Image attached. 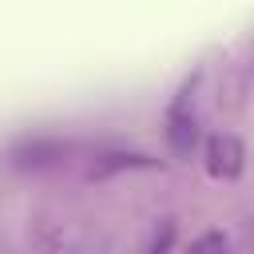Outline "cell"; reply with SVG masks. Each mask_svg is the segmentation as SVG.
Listing matches in <instances>:
<instances>
[{
	"instance_id": "obj_2",
	"label": "cell",
	"mask_w": 254,
	"mask_h": 254,
	"mask_svg": "<svg viewBox=\"0 0 254 254\" xmlns=\"http://www.w3.org/2000/svg\"><path fill=\"white\" fill-rule=\"evenodd\" d=\"M194 139H198V123H194V115L187 111V91H183V95L175 99L171 115H167V143H171L179 155H190Z\"/></svg>"
},
{
	"instance_id": "obj_3",
	"label": "cell",
	"mask_w": 254,
	"mask_h": 254,
	"mask_svg": "<svg viewBox=\"0 0 254 254\" xmlns=\"http://www.w3.org/2000/svg\"><path fill=\"white\" fill-rule=\"evenodd\" d=\"M194 250H226V238H222V234H206V238H194Z\"/></svg>"
},
{
	"instance_id": "obj_1",
	"label": "cell",
	"mask_w": 254,
	"mask_h": 254,
	"mask_svg": "<svg viewBox=\"0 0 254 254\" xmlns=\"http://www.w3.org/2000/svg\"><path fill=\"white\" fill-rule=\"evenodd\" d=\"M246 163V147L234 135H210L206 139V171L214 179H238Z\"/></svg>"
}]
</instances>
